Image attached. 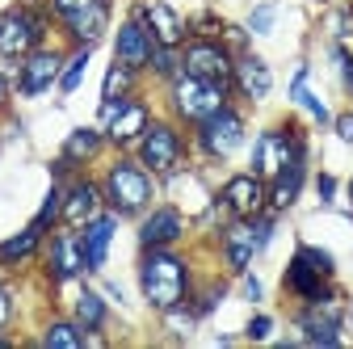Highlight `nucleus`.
Listing matches in <instances>:
<instances>
[{
    "label": "nucleus",
    "instance_id": "nucleus-10",
    "mask_svg": "<svg viewBox=\"0 0 353 349\" xmlns=\"http://www.w3.org/2000/svg\"><path fill=\"white\" fill-rule=\"evenodd\" d=\"M105 126L114 143H130L148 130V110L139 101H105Z\"/></svg>",
    "mask_w": 353,
    "mask_h": 349
},
{
    "label": "nucleus",
    "instance_id": "nucleus-8",
    "mask_svg": "<svg viewBox=\"0 0 353 349\" xmlns=\"http://www.w3.org/2000/svg\"><path fill=\"white\" fill-rule=\"evenodd\" d=\"M240 139H244V122H240V114H232L228 106L202 122V148H206L210 156H232V152L240 148Z\"/></svg>",
    "mask_w": 353,
    "mask_h": 349
},
{
    "label": "nucleus",
    "instance_id": "nucleus-6",
    "mask_svg": "<svg viewBox=\"0 0 353 349\" xmlns=\"http://www.w3.org/2000/svg\"><path fill=\"white\" fill-rule=\"evenodd\" d=\"M181 68H185L190 76H202V80H214V84H228V80L236 76L228 51L214 47V42H194V47L181 55Z\"/></svg>",
    "mask_w": 353,
    "mask_h": 349
},
{
    "label": "nucleus",
    "instance_id": "nucleus-1",
    "mask_svg": "<svg viewBox=\"0 0 353 349\" xmlns=\"http://www.w3.org/2000/svg\"><path fill=\"white\" fill-rule=\"evenodd\" d=\"M143 295H148L152 308L172 312L176 303L185 299V266H181L172 252L152 248L148 261H143Z\"/></svg>",
    "mask_w": 353,
    "mask_h": 349
},
{
    "label": "nucleus",
    "instance_id": "nucleus-5",
    "mask_svg": "<svg viewBox=\"0 0 353 349\" xmlns=\"http://www.w3.org/2000/svg\"><path fill=\"white\" fill-rule=\"evenodd\" d=\"M303 160V143L290 135V130H270L261 143H256V156H252V168L261 181H274L278 172H286L290 164Z\"/></svg>",
    "mask_w": 353,
    "mask_h": 349
},
{
    "label": "nucleus",
    "instance_id": "nucleus-13",
    "mask_svg": "<svg viewBox=\"0 0 353 349\" xmlns=\"http://www.w3.org/2000/svg\"><path fill=\"white\" fill-rule=\"evenodd\" d=\"M223 202L240 215V219H252V215L261 210V202H265V181L256 177V172H240V177L228 181Z\"/></svg>",
    "mask_w": 353,
    "mask_h": 349
},
{
    "label": "nucleus",
    "instance_id": "nucleus-38",
    "mask_svg": "<svg viewBox=\"0 0 353 349\" xmlns=\"http://www.w3.org/2000/svg\"><path fill=\"white\" fill-rule=\"evenodd\" d=\"M332 194H336V181H332V177H320V198H324V202H328V198H332Z\"/></svg>",
    "mask_w": 353,
    "mask_h": 349
},
{
    "label": "nucleus",
    "instance_id": "nucleus-19",
    "mask_svg": "<svg viewBox=\"0 0 353 349\" xmlns=\"http://www.w3.org/2000/svg\"><path fill=\"white\" fill-rule=\"evenodd\" d=\"M303 337L312 345H336L341 341V316L332 308H316L303 316Z\"/></svg>",
    "mask_w": 353,
    "mask_h": 349
},
{
    "label": "nucleus",
    "instance_id": "nucleus-29",
    "mask_svg": "<svg viewBox=\"0 0 353 349\" xmlns=\"http://www.w3.org/2000/svg\"><path fill=\"white\" fill-rule=\"evenodd\" d=\"M130 72H135V68H126V63L110 68V76H105V101H118V93L130 89Z\"/></svg>",
    "mask_w": 353,
    "mask_h": 349
},
{
    "label": "nucleus",
    "instance_id": "nucleus-34",
    "mask_svg": "<svg viewBox=\"0 0 353 349\" xmlns=\"http://www.w3.org/2000/svg\"><path fill=\"white\" fill-rule=\"evenodd\" d=\"M332 59H336V68H341V76H345V89H353V59H349V51H345V47H336V51H332Z\"/></svg>",
    "mask_w": 353,
    "mask_h": 349
},
{
    "label": "nucleus",
    "instance_id": "nucleus-36",
    "mask_svg": "<svg viewBox=\"0 0 353 349\" xmlns=\"http://www.w3.org/2000/svg\"><path fill=\"white\" fill-rule=\"evenodd\" d=\"M270 328H274V324H270V316H256V320L248 324V337H252V341H261V337H270Z\"/></svg>",
    "mask_w": 353,
    "mask_h": 349
},
{
    "label": "nucleus",
    "instance_id": "nucleus-20",
    "mask_svg": "<svg viewBox=\"0 0 353 349\" xmlns=\"http://www.w3.org/2000/svg\"><path fill=\"white\" fill-rule=\"evenodd\" d=\"M110 236H114V219L110 215H97L93 223H88V232H84V266L88 270H101V261H105V248H110Z\"/></svg>",
    "mask_w": 353,
    "mask_h": 349
},
{
    "label": "nucleus",
    "instance_id": "nucleus-14",
    "mask_svg": "<svg viewBox=\"0 0 353 349\" xmlns=\"http://www.w3.org/2000/svg\"><path fill=\"white\" fill-rule=\"evenodd\" d=\"M55 76H59V55H51V51H38V55H30L26 59V68H21V93L26 97H38L42 89H51L55 84Z\"/></svg>",
    "mask_w": 353,
    "mask_h": 349
},
{
    "label": "nucleus",
    "instance_id": "nucleus-3",
    "mask_svg": "<svg viewBox=\"0 0 353 349\" xmlns=\"http://www.w3.org/2000/svg\"><path fill=\"white\" fill-rule=\"evenodd\" d=\"M223 89L228 84H214V80H202V76H176V110H181L190 122H206L210 114H219L228 101H223Z\"/></svg>",
    "mask_w": 353,
    "mask_h": 349
},
{
    "label": "nucleus",
    "instance_id": "nucleus-31",
    "mask_svg": "<svg viewBox=\"0 0 353 349\" xmlns=\"http://www.w3.org/2000/svg\"><path fill=\"white\" fill-rule=\"evenodd\" d=\"M152 63H156L160 76H176V47H160V51H152Z\"/></svg>",
    "mask_w": 353,
    "mask_h": 349
},
{
    "label": "nucleus",
    "instance_id": "nucleus-33",
    "mask_svg": "<svg viewBox=\"0 0 353 349\" xmlns=\"http://www.w3.org/2000/svg\"><path fill=\"white\" fill-rule=\"evenodd\" d=\"M88 5V0H51V9H55V17H63V21H72L80 9Z\"/></svg>",
    "mask_w": 353,
    "mask_h": 349
},
{
    "label": "nucleus",
    "instance_id": "nucleus-32",
    "mask_svg": "<svg viewBox=\"0 0 353 349\" xmlns=\"http://www.w3.org/2000/svg\"><path fill=\"white\" fill-rule=\"evenodd\" d=\"M59 215V190L47 194V202H42V215H38V228H51V219Z\"/></svg>",
    "mask_w": 353,
    "mask_h": 349
},
{
    "label": "nucleus",
    "instance_id": "nucleus-16",
    "mask_svg": "<svg viewBox=\"0 0 353 349\" xmlns=\"http://www.w3.org/2000/svg\"><path fill=\"white\" fill-rule=\"evenodd\" d=\"M97 202H101L97 186L80 181V186L63 198V219H68V223H76V228H88V223L97 219Z\"/></svg>",
    "mask_w": 353,
    "mask_h": 349
},
{
    "label": "nucleus",
    "instance_id": "nucleus-12",
    "mask_svg": "<svg viewBox=\"0 0 353 349\" xmlns=\"http://www.w3.org/2000/svg\"><path fill=\"white\" fill-rule=\"evenodd\" d=\"M152 51H156V38H152V30H148V21H126L122 30H118V63H126V68H143V63H152Z\"/></svg>",
    "mask_w": 353,
    "mask_h": 349
},
{
    "label": "nucleus",
    "instance_id": "nucleus-25",
    "mask_svg": "<svg viewBox=\"0 0 353 349\" xmlns=\"http://www.w3.org/2000/svg\"><path fill=\"white\" fill-rule=\"evenodd\" d=\"M38 236H42V228L34 223V228H26L21 236H13L9 244H0V261H21V257H30L34 244H38Z\"/></svg>",
    "mask_w": 353,
    "mask_h": 349
},
{
    "label": "nucleus",
    "instance_id": "nucleus-15",
    "mask_svg": "<svg viewBox=\"0 0 353 349\" xmlns=\"http://www.w3.org/2000/svg\"><path fill=\"white\" fill-rule=\"evenodd\" d=\"M176 236H181V215H176L172 206L148 215V223H143V232H139L143 248H164V244H172Z\"/></svg>",
    "mask_w": 353,
    "mask_h": 349
},
{
    "label": "nucleus",
    "instance_id": "nucleus-18",
    "mask_svg": "<svg viewBox=\"0 0 353 349\" xmlns=\"http://www.w3.org/2000/svg\"><path fill=\"white\" fill-rule=\"evenodd\" d=\"M84 270V244L76 236H55L51 244V274L55 278H76Z\"/></svg>",
    "mask_w": 353,
    "mask_h": 349
},
{
    "label": "nucleus",
    "instance_id": "nucleus-2",
    "mask_svg": "<svg viewBox=\"0 0 353 349\" xmlns=\"http://www.w3.org/2000/svg\"><path fill=\"white\" fill-rule=\"evenodd\" d=\"M328 274H332V257L328 252L299 248V257L290 261V270H286V286L299 290L303 299H312V303H324L328 299Z\"/></svg>",
    "mask_w": 353,
    "mask_h": 349
},
{
    "label": "nucleus",
    "instance_id": "nucleus-35",
    "mask_svg": "<svg viewBox=\"0 0 353 349\" xmlns=\"http://www.w3.org/2000/svg\"><path fill=\"white\" fill-rule=\"evenodd\" d=\"M270 26H274V9L261 5V9L252 13V30H256V34H270Z\"/></svg>",
    "mask_w": 353,
    "mask_h": 349
},
{
    "label": "nucleus",
    "instance_id": "nucleus-39",
    "mask_svg": "<svg viewBox=\"0 0 353 349\" xmlns=\"http://www.w3.org/2000/svg\"><path fill=\"white\" fill-rule=\"evenodd\" d=\"M9 312H13V303H9V295H5V290H0V324L9 320Z\"/></svg>",
    "mask_w": 353,
    "mask_h": 349
},
{
    "label": "nucleus",
    "instance_id": "nucleus-41",
    "mask_svg": "<svg viewBox=\"0 0 353 349\" xmlns=\"http://www.w3.org/2000/svg\"><path fill=\"white\" fill-rule=\"evenodd\" d=\"M0 97H5V80H0Z\"/></svg>",
    "mask_w": 353,
    "mask_h": 349
},
{
    "label": "nucleus",
    "instance_id": "nucleus-17",
    "mask_svg": "<svg viewBox=\"0 0 353 349\" xmlns=\"http://www.w3.org/2000/svg\"><path fill=\"white\" fill-rule=\"evenodd\" d=\"M143 21H148V30H152V38L160 42V47H176V42H181V34H185L181 17H176L168 5H148V9H143Z\"/></svg>",
    "mask_w": 353,
    "mask_h": 349
},
{
    "label": "nucleus",
    "instance_id": "nucleus-22",
    "mask_svg": "<svg viewBox=\"0 0 353 349\" xmlns=\"http://www.w3.org/2000/svg\"><path fill=\"white\" fill-rule=\"evenodd\" d=\"M68 26H72V34L84 42V47H93V42L101 38V30H105V0H88Z\"/></svg>",
    "mask_w": 353,
    "mask_h": 349
},
{
    "label": "nucleus",
    "instance_id": "nucleus-4",
    "mask_svg": "<svg viewBox=\"0 0 353 349\" xmlns=\"http://www.w3.org/2000/svg\"><path fill=\"white\" fill-rule=\"evenodd\" d=\"M105 194H110L114 210L135 215V210H143V206H148V198H152V181H148V172H143L139 164H126V160H122V164H114V168H110Z\"/></svg>",
    "mask_w": 353,
    "mask_h": 349
},
{
    "label": "nucleus",
    "instance_id": "nucleus-37",
    "mask_svg": "<svg viewBox=\"0 0 353 349\" xmlns=\"http://www.w3.org/2000/svg\"><path fill=\"white\" fill-rule=\"evenodd\" d=\"M336 135H341L345 143H353V114H341V118H336Z\"/></svg>",
    "mask_w": 353,
    "mask_h": 349
},
{
    "label": "nucleus",
    "instance_id": "nucleus-40",
    "mask_svg": "<svg viewBox=\"0 0 353 349\" xmlns=\"http://www.w3.org/2000/svg\"><path fill=\"white\" fill-rule=\"evenodd\" d=\"M244 295H248V299H261V282H256V278H248V286H244Z\"/></svg>",
    "mask_w": 353,
    "mask_h": 349
},
{
    "label": "nucleus",
    "instance_id": "nucleus-27",
    "mask_svg": "<svg viewBox=\"0 0 353 349\" xmlns=\"http://www.w3.org/2000/svg\"><path fill=\"white\" fill-rule=\"evenodd\" d=\"M76 320H80V324H88V328H97V324L105 320V303H101L93 290H84V295H80V303H76Z\"/></svg>",
    "mask_w": 353,
    "mask_h": 349
},
{
    "label": "nucleus",
    "instance_id": "nucleus-28",
    "mask_svg": "<svg viewBox=\"0 0 353 349\" xmlns=\"http://www.w3.org/2000/svg\"><path fill=\"white\" fill-rule=\"evenodd\" d=\"M47 345L51 349H80V328L76 324H51L47 328Z\"/></svg>",
    "mask_w": 353,
    "mask_h": 349
},
{
    "label": "nucleus",
    "instance_id": "nucleus-21",
    "mask_svg": "<svg viewBox=\"0 0 353 349\" xmlns=\"http://www.w3.org/2000/svg\"><path fill=\"white\" fill-rule=\"evenodd\" d=\"M236 80H240V89H244L252 101H261L265 93L274 89V76H270V68H265L261 59H252V55H244V59L236 63Z\"/></svg>",
    "mask_w": 353,
    "mask_h": 349
},
{
    "label": "nucleus",
    "instance_id": "nucleus-30",
    "mask_svg": "<svg viewBox=\"0 0 353 349\" xmlns=\"http://www.w3.org/2000/svg\"><path fill=\"white\" fill-rule=\"evenodd\" d=\"M88 51H93V47H84V51L72 59V68L63 72V80H59V84H63V93H72L76 84H80V76H84V68H88Z\"/></svg>",
    "mask_w": 353,
    "mask_h": 349
},
{
    "label": "nucleus",
    "instance_id": "nucleus-24",
    "mask_svg": "<svg viewBox=\"0 0 353 349\" xmlns=\"http://www.w3.org/2000/svg\"><path fill=\"white\" fill-rule=\"evenodd\" d=\"M290 97H294V101H299V106H303L307 114H312V118H320V122L328 118L324 101H320V97H312V89H307V68H299V72H294V84H290Z\"/></svg>",
    "mask_w": 353,
    "mask_h": 349
},
{
    "label": "nucleus",
    "instance_id": "nucleus-26",
    "mask_svg": "<svg viewBox=\"0 0 353 349\" xmlns=\"http://www.w3.org/2000/svg\"><path fill=\"white\" fill-rule=\"evenodd\" d=\"M97 143H101L97 130H76V135L63 143V160H88V156L97 152Z\"/></svg>",
    "mask_w": 353,
    "mask_h": 349
},
{
    "label": "nucleus",
    "instance_id": "nucleus-11",
    "mask_svg": "<svg viewBox=\"0 0 353 349\" xmlns=\"http://www.w3.org/2000/svg\"><path fill=\"white\" fill-rule=\"evenodd\" d=\"M181 160V139H176L172 126H148L143 130V164L152 172H168Z\"/></svg>",
    "mask_w": 353,
    "mask_h": 349
},
{
    "label": "nucleus",
    "instance_id": "nucleus-7",
    "mask_svg": "<svg viewBox=\"0 0 353 349\" xmlns=\"http://www.w3.org/2000/svg\"><path fill=\"white\" fill-rule=\"evenodd\" d=\"M38 34H42V26H38L34 13H26V9L5 13V21H0V55H9V59L30 55V47L38 42Z\"/></svg>",
    "mask_w": 353,
    "mask_h": 349
},
{
    "label": "nucleus",
    "instance_id": "nucleus-9",
    "mask_svg": "<svg viewBox=\"0 0 353 349\" xmlns=\"http://www.w3.org/2000/svg\"><path fill=\"white\" fill-rule=\"evenodd\" d=\"M265 240H270V223H252V219L232 223V228H228V236H223L228 266H232V270H244L248 261H252V252H256Z\"/></svg>",
    "mask_w": 353,
    "mask_h": 349
},
{
    "label": "nucleus",
    "instance_id": "nucleus-23",
    "mask_svg": "<svg viewBox=\"0 0 353 349\" xmlns=\"http://www.w3.org/2000/svg\"><path fill=\"white\" fill-rule=\"evenodd\" d=\"M299 190H303V160H299V164H290L286 172H278V177H274L270 206H274V210H286V206L299 198Z\"/></svg>",
    "mask_w": 353,
    "mask_h": 349
}]
</instances>
